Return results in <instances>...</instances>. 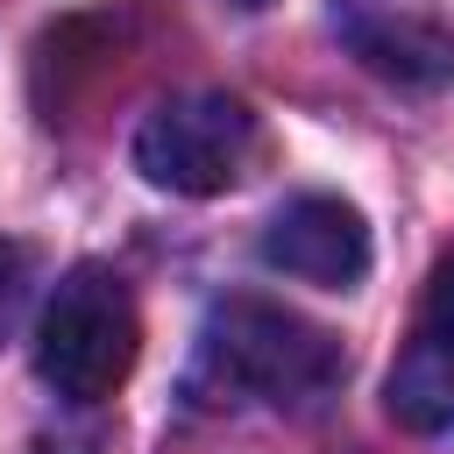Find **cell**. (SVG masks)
I'll list each match as a JSON object with an SVG mask.
<instances>
[{"label": "cell", "instance_id": "cell-4", "mask_svg": "<svg viewBox=\"0 0 454 454\" xmlns=\"http://www.w3.org/2000/svg\"><path fill=\"white\" fill-rule=\"evenodd\" d=\"M262 262L298 277V284H319V291H355L369 277V227L348 199L333 192H298L270 213L262 227Z\"/></svg>", "mask_w": 454, "mask_h": 454}, {"label": "cell", "instance_id": "cell-7", "mask_svg": "<svg viewBox=\"0 0 454 454\" xmlns=\"http://www.w3.org/2000/svg\"><path fill=\"white\" fill-rule=\"evenodd\" d=\"M21 270H28V255H21L14 241H0V333H7V312H14V298H21Z\"/></svg>", "mask_w": 454, "mask_h": 454}, {"label": "cell", "instance_id": "cell-1", "mask_svg": "<svg viewBox=\"0 0 454 454\" xmlns=\"http://www.w3.org/2000/svg\"><path fill=\"white\" fill-rule=\"evenodd\" d=\"M206 369L220 390H241L255 404H319L340 376H348V355L326 326H312L305 312L291 305H270V298H227L213 305L206 319Z\"/></svg>", "mask_w": 454, "mask_h": 454}, {"label": "cell", "instance_id": "cell-9", "mask_svg": "<svg viewBox=\"0 0 454 454\" xmlns=\"http://www.w3.org/2000/svg\"><path fill=\"white\" fill-rule=\"evenodd\" d=\"M234 7H270V0H234Z\"/></svg>", "mask_w": 454, "mask_h": 454}, {"label": "cell", "instance_id": "cell-3", "mask_svg": "<svg viewBox=\"0 0 454 454\" xmlns=\"http://www.w3.org/2000/svg\"><path fill=\"white\" fill-rule=\"evenodd\" d=\"M255 149H262V128L234 92H177L149 106V121L135 128V170L177 199H213L241 184Z\"/></svg>", "mask_w": 454, "mask_h": 454}, {"label": "cell", "instance_id": "cell-2", "mask_svg": "<svg viewBox=\"0 0 454 454\" xmlns=\"http://www.w3.org/2000/svg\"><path fill=\"white\" fill-rule=\"evenodd\" d=\"M135 348H142V319L106 262H78L35 319V376L64 404H106L128 383Z\"/></svg>", "mask_w": 454, "mask_h": 454}, {"label": "cell", "instance_id": "cell-5", "mask_svg": "<svg viewBox=\"0 0 454 454\" xmlns=\"http://www.w3.org/2000/svg\"><path fill=\"white\" fill-rule=\"evenodd\" d=\"M383 404L411 433H447L454 426V255H440L433 277H426V298H419L411 333L390 362Z\"/></svg>", "mask_w": 454, "mask_h": 454}, {"label": "cell", "instance_id": "cell-8", "mask_svg": "<svg viewBox=\"0 0 454 454\" xmlns=\"http://www.w3.org/2000/svg\"><path fill=\"white\" fill-rule=\"evenodd\" d=\"M35 454H106V440H92V433H64V440H35Z\"/></svg>", "mask_w": 454, "mask_h": 454}, {"label": "cell", "instance_id": "cell-6", "mask_svg": "<svg viewBox=\"0 0 454 454\" xmlns=\"http://www.w3.org/2000/svg\"><path fill=\"white\" fill-rule=\"evenodd\" d=\"M355 50L390 71V78H411V85H433V78H454V43L426 21H355Z\"/></svg>", "mask_w": 454, "mask_h": 454}]
</instances>
